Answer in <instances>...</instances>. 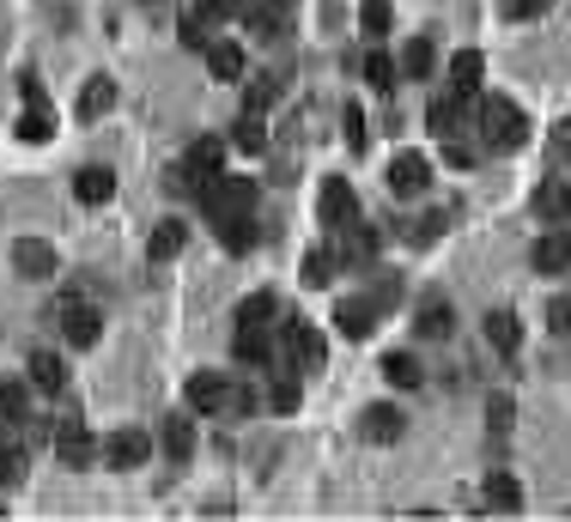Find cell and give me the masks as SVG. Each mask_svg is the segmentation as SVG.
<instances>
[{
    "label": "cell",
    "mask_w": 571,
    "mask_h": 522,
    "mask_svg": "<svg viewBox=\"0 0 571 522\" xmlns=\"http://www.w3.org/2000/svg\"><path fill=\"white\" fill-rule=\"evenodd\" d=\"M481 140L486 152H523V140H529V116H523L511 98H481Z\"/></svg>",
    "instance_id": "obj_1"
},
{
    "label": "cell",
    "mask_w": 571,
    "mask_h": 522,
    "mask_svg": "<svg viewBox=\"0 0 571 522\" xmlns=\"http://www.w3.org/2000/svg\"><path fill=\"white\" fill-rule=\"evenodd\" d=\"M256 195L261 189L249 183V177H220V183L201 189V207H208L213 225H225V219H249V213H256Z\"/></svg>",
    "instance_id": "obj_2"
},
{
    "label": "cell",
    "mask_w": 571,
    "mask_h": 522,
    "mask_svg": "<svg viewBox=\"0 0 571 522\" xmlns=\"http://www.w3.org/2000/svg\"><path fill=\"white\" fill-rule=\"evenodd\" d=\"M220 177H225V140L220 134H201V140L189 146V158H182L177 183H182V195H201V189L220 183Z\"/></svg>",
    "instance_id": "obj_3"
},
{
    "label": "cell",
    "mask_w": 571,
    "mask_h": 522,
    "mask_svg": "<svg viewBox=\"0 0 571 522\" xmlns=\"http://www.w3.org/2000/svg\"><path fill=\"white\" fill-rule=\"evenodd\" d=\"M316 219H323L328 231H352V225H359V195H352L347 177H328V183L316 189Z\"/></svg>",
    "instance_id": "obj_4"
},
{
    "label": "cell",
    "mask_w": 571,
    "mask_h": 522,
    "mask_svg": "<svg viewBox=\"0 0 571 522\" xmlns=\"http://www.w3.org/2000/svg\"><path fill=\"white\" fill-rule=\"evenodd\" d=\"M280 359H292L299 371H323V334H316V322H304V316H286V334H280Z\"/></svg>",
    "instance_id": "obj_5"
},
{
    "label": "cell",
    "mask_w": 571,
    "mask_h": 522,
    "mask_svg": "<svg viewBox=\"0 0 571 522\" xmlns=\"http://www.w3.org/2000/svg\"><path fill=\"white\" fill-rule=\"evenodd\" d=\"M182 395H189V413H225V407L237 401L225 371H195V377L182 383Z\"/></svg>",
    "instance_id": "obj_6"
},
{
    "label": "cell",
    "mask_w": 571,
    "mask_h": 522,
    "mask_svg": "<svg viewBox=\"0 0 571 522\" xmlns=\"http://www.w3.org/2000/svg\"><path fill=\"white\" fill-rule=\"evenodd\" d=\"M432 189V158L426 152H395L390 158V195L395 201H419Z\"/></svg>",
    "instance_id": "obj_7"
},
{
    "label": "cell",
    "mask_w": 571,
    "mask_h": 522,
    "mask_svg": "<svg viewBox=\"0 0 571 522\" xmlns=\"http://www.w3.org/2000/svg\"><path fill=\"white\" fill-rule=\"evenodd\" d=\"M383 322V304L371 298V292H359V298H340L335 304V328L347 340H371V328Z\"/></svg>",
    "instance_id": "obj_8"
},
{
    "label": "cell",
    "mask_w": 571,
    "mask_h": 522,
    "mask_svg": "<svg viewBox=\"0 0 571 522\" xmlns=\"http://www.w3.org/2000/svg\"><path fill=\"white\" fill-rule=\"evenodd\" d=\"M153 456V438H146L141 425H122V431H110V444H104V462L116 474H128V468H141V462Z\"/></svg>",
    "instance_id": "obj_9"
},
{
    "label": "cell",
    "mask_w": 571,
    "mask_h": 522,
    "mask_svg": "<svg viewBox=\"0 0 571 522\" xmlns=\"http://www.w3.org/2000/svg\"><path fill=\"white\" fill-rule=\"evenodd\" d=\"M55 456H61V468H86L98 456V438L86 431V419H61L55 425Z\"/></svg>",
    "instance_id": "obj_10"
},
{
    "label": "cell",
    "mask_w": 571,
    "mask_h": 522,
    "mask_svg": "<svg viewBox=\"0 0 571 522\" xmlns=\"http://www.w3.org/2000/svg\"><path fill=\"white\" fill-rule=\"evenodd\" d=\"M98 334H104V316L91 310V304H79V298H67V310H61V340L67 347H98Z\"/></svg>",
    "instance_id": "obj_11"
},
{
    "label": "cell",
    "mask_w": 571,
    "mask_h": 522,
    "mask_svg": "<svg viewBox=\"0 0 571 522\" xmlns=\"http://www.w3.org/2000/svg\"><path fill=\"white\" fill-rule=\"evenodd\" d=\"M299 401H304L299 365H292V359H273V365H268V407L286 419V413H299Z\"/></svg>",
    "instance_id": "obj_12"
},
{
    "label": "cell",
    "mask_w": 571,
    "mask_h": 522,
    "mask_svg": "<svg viewBox=\"0 0 571 522\" xmlns=\"http://www.w3.org/2000/svg\"><path fill=\"white\" fill-rule=\"evenodd\" d=\"M535 274H571V231L547 225V237H535Z\"/></svg>",
    "instance_id": "obj_13"
},
{
    "label": "cell",
    "mask_w": 571,
    "mask_h": 522,
    "mask_svg": "<svg viewBox=\"0 0 571 522\" xmlns=\"http://www.w3.org/2000/svg\"><path fill=\"white\" fill-rule=\"evenodd\" d=\"M273 322H280V304H273V292H249V298L232 310V328H237V334H268Z\"/></svg>",
    "instance_id": "obj_14"
},
{
    "label": "cell",
    "mask_w": 571,
    "mask_h": 522,
    "mask_svg": "<svg viewBox=\"0 0 571 522\" xmlns=\"http://www.w3.org/2000/svg\"><path fill=\"white\" fill-rule=\"evenodd\" d=\"M110 110H116V79L91 73L86 86H79V98H74V116L79 122H98V116H110Z\"/></svg>",
    "instance_id": "obj_15"
},
{
    "label": "cell",
    "mask_w": 571,
    "mask_h": 522,
    "mask_svg": "<svg viewBox=\"0 0 571 522\" xmlns=\"http://www.w3.org/2000/svg\"><path fill=\"white\" fill-rule=\"evenodd\" d=\"M359 431H365V438H371V444H395V438H402V431H407V419H402V407L377 401V407H365Z\"/></svg>",
    "instance_id": "obj_16"
},
{
    "label": "cell",
    "mask_w": 571,
    "mask_h": 522,
    "mask_svg": "<svg viewBox=\"0 0 571 522\" xmlns=\"http://www.w3.org/2000/svg\"><path fill=\"white\" fill-rule=\"evenodd\" d=\"M13 268L25 280H49L55 274V249L43 243V237H19V243H13Z\"/></svg>",
    "instance_id": "obj_17"
},
{
    "label": "cell",
    "mask_w": 571,
    "mask_h": 522,
    "mask_svg": "<svg viewBox=\"0 0 571 522\" xmlns=\"http://www.w3.org/2000/svg\"><path fill=\"white\" fill-rule=\"evenodd\" d=\"M201 61H208V73H213V79H244L249 55H244V43H232V37H213Z\"/></svg>",
    "instance_id": "obj_18"
},
{
    "label": "cell",
    "mask_w": 571,
    "mask_h": 522,
    "mask_svg": "<svg viewBox=\"0 0 571 522\" xmlns=\"http://www.w3.org/2000/svg\"><path fill=\"white\" fill-rule=\"evenodd\" d=\"M535 213H541L547 225H571V189L559 183V177H541V183H535Z\"/></svg>",
    "instance_id": "obj_19"
},
{
    "label": "cell",
    "mask_w": 571,
    "mask_h": 522,
    "mask_svg": "<svg viewBox=\"0 0 571 522\" xmlns=\"http://www.w3.org/2000/svg\"><path fill=\"white\" fill-rule=\"evenodd\" d=\"M158 431H165V438H158V450H165L170 462H189V456H195V419H189V413H170Z\"/></svg>",
    "instance_id": "obj_20"
},
{
    "label": "cell",
    "mask_w": 571,
    "mask_h": 522,
    "mask_svg": "<svg viewBox=\"0 0 571 522\" xmlns=\"http://www.w3.org/2000/svg\"><path fill=\"white\" fill-rule=\"evenodd\" d=\"M481 79H486V55H481V49H462V55L450 61V92L481 98Z\"/></svg>",
    "instance_id": "obj_21"
},
{
    "label": "cell",
    "mask_w": 571,
    "mask_h": 522,
    "mask_svg": "<svg viewBox=\"0 0 571 522\" xmlns=\"http://www.w3.org/2000/svg\"><path fill=\"white\" fill-rule=\"evenodd\" d=\"M74 195L86 201V207H104L110 195H116V170H104V164H86L74 177Z\"/></svg>",
    "instance_id": "obj_22"
},
{
    "label": "cell",
    "mask_w": 571,
    "mask_h": 522,
    "mask_svg": "<svg viewBox=\"0 0 571 522\" xmlns=\"http://www.w3.org/2000/svg\"><path fill=\"white\" fill-rule=\"evenodd\" d=\"M25 377L37 383L43 395H67V365H61V353H31Z\"/></svg>",
    "instance_id": "obj_23"
},
{
    "label": "cell",
    "mask_w": 571,
    "mask_h": 522,
    "mask_svg": "<svg viewBox=\"0 0 571 522\" xmlns=\"http://www.w3.org/2000/svg\"><path fill=\"white\" fill-rule=\"evenodd\" d=\"M517 340H523V322L511 310H493L486 316V347H493L499 359H517Z\"/></svg>",
    "instance_id": "obj_24"
},
{
    "label": "cell",
    "mask_w": 571,
    "mask_h": 522,
    "mask_svg": "<svg viewBox=\"0 0 571 522\" xmlns=\"http://www.w3.org/2000/svg\"><path fill=\"white\" fill-rule=\"evenodd\" d=\"M256 243H261L256 213H249V219H225V225H220V249H225V256H249Z\"/></svg>",
    "instance_id": "obj_25"
},
{
    "label": "cell",
    "mask_w": 571,
    "mask_h": 522,
    "mask_svg": "<svg viewBox=\"0 0 571 522\" xmlns=\"http://www.w3.org/2000/svg\"><path fill=\"white\" fill-rule=\"evenodd\" d=\"M25 474V438H13V425L0 419V486H19Z\"/></svg>",
    "instance_id": "obj_26"
},
{
    "label": "cell",
    "mask_w": 571,
    "mask_h": 522,
    "mask_svg": "<svg viewBox=\"0 0 571 522\" xmlns=\"http://www.w3.org/2000/svg\"><path fill=\"white\" fill-rule=\"evenodd\" d=\"M383 383H395V389H419V383H426V365H419L414 353H383Z\"/></svg>",
    "instance_id": "obj_27"
},
{
    "label": "cell",
    "mask_w": 571,
    "mask_h": 522,
    "mask_svg": "<svg viewBox=\"0 0 571 522\" xmlns=\"http://www.w3.org/2000/svg\"><path fill=\"white\" fill-rule=\"evenodd\" d=\"M414 328H419V340H450L456 334V310L450 304H419Z\"/></svg>",
    "instance_id": "obj_28"
},
{
    "label": "cell",
    "mask_w": 571,
    "mask_h": 522,
    "mask_svg": "<svg viewBox=\"0 0 571 522\" xmlns=\"http://www.w3.org/2000/svg\"><path fill=\"white\" fill-rule=\"evenodd\" d=\"M395 79H402V61H390V55L371 43V55H365V86H371V92H395Z\"/></svg>",
    "instance_id": "obj_29"
},
{
    "label": "cell",
    "mask_w": 571,
    "mask_h": 522,
    "mask_svg": "<svg viewBox=\"0 0 571 522\" xmlns=\"http://www.w3.org/2000/svg\"><path fill=\"white\" fill-rule=\"evenodd\" d=\"M182 243H189V231H182V219H158V225H153V243H146V256H153V261H170V256H177Z\"/></svg>",
    "instance_id": "obj_30"
},
{
    "label": "cell",
    "mask_w": 571,
    "mask_h": 522,
    "mask_svg": "<svg viewBox=\"0 0 571 522\" xmlns=\"http://www.w3.org/2000/svg\"><path fill=\"white\" fill-rule=\"evenodd\" d=\"M335 268H340V249H311V256H304V286H311V292H323L328 286V280H335Z\"/></svg>",
    "instance_id": "obj_31"
},
{
    "label": "cell",
    "mask_w": 571,
    "mask_h": 522,
    "mask_svg": "<svg viewBox=\"0 0 571 522\" xmlns=\"http://www.w3.org/2000/svg\"><path fill=\"white\" fill-rule=\"evenodd\" d=\"M19 140H25V146H43V140H49V134H55V116H49V104H25V116H19Z\"/></svg>",
    "instance_id": "obj_32"
},
{
    "label": "cell",
    "mask_w": 571,
    "mask_h": 522,
    "mask_svg": "<svg viewBox=\"0 0 571 522\" xmlns=\"http://www.w3.org/2000/svg\"><path fill=\"white\" fill-rule=\"evenodd\" d=\"M359 25H365V37H371V43H383V37H390V25H395V7H390V0H359Z\"/></svg>",
    "instance_id": "obj_33"
},
{
    "label": "cell",
    "mask_w": 571,
    "mask_h": 522,
    "mask_svg": "<svg viewBox=\"0 0 571 522\" xmlns=\"http://www.w3.org/2000/svg\"><path fill=\"white\" fill-rule=\"evenodd\" d=\"M486 504H493V510H517V504H523L517 474H505V468H493V474H486Z\"/></svg>",
    "instance_id": "obj_34"
},
{
    "label": "cell",
    "mask_w": 571,
    "mask_h": 522,
    "mask_svg": "<svg viewBox=\"0 0 571 522\" xmlns=\"http://www.w3.org/2000/svg\"><path fill=\"white\" fill-rule=\"evenodd\" d=\"M432 67H438V49H432V37H414L402 49V79H426Z\"/></svg>",
    "instance_id": "obj_35"
},
{
    "label": "cell",
    "mask_w": 571,
    "mask_h": 522,
    "mask_svg": "<svg viewBox=\"0 0 571 522\" xmlns=\"http://www.w3.org/2000/svg\"><path fill=\"white\" fill-rule=\"evenodd\" d=\"M249 31H256V37H280V31H286V7H273V0H249Z\"/></svg>",
    "instance_id": "obj_36"
},
{
    "label": "cell",
    "mask_w": 571,
    "mask_h": 522,
    "mask_svg": "<svg viewBox=\"0 0 571 522\" xmlns=\"http://www.w3.org/2000/svg\"><path fill=\"white\" fill-rule=\"evenodd\" d=\"M371 256H377V231L371 225H352V237L340 243V261H347V268H365Z\"/></svg>",
    "instance_id": "obj_37"
},
{
    "label": "cell",
    "mask_w": 571,
    "mask_h": 522,
    "mask_svg": "<svg viewBox=\"0 0 571 522\" xmlns=\"http://www.w3.org/2000/svg\"><path fill=\"white\" fill-rule=\"evenodd\" d=\"M340 128H347V152H352V158L371 152V128H365V110H359V104L340 110Z\"/></svg>",
    "instance_id": "obj_38"
},
{
    "label": "cell",
    "mask_w": 571,
    "mask_h": 522,
    "mask_svg": "<svg viewBox=\"0 0 571 522\" xmlns=\"http://www.w3.org/2000/svg\"><path fill=\"white\" fill-rule=\"evenodd\" d=\"M25 413H31L25 383H0V419H7V425H25Z\"/></svg>",
    "instance_id": "obj_39"
},
{
    "label": "cell",
    "mask_w": 571,
    "mask_h": 522,
    "mask_svg": "<svg viewBox=\"0 0 571 522\" xmlns=\"http://www.w3.org/2000/svg\"><path fill=\"white\" fill-rule=\"evenodd\" d=\"M232 146H237V152H268V128H261L256 110H249V116L232 128Z\"/></svg>",
    "instance_id": "obj_40"
},
{
    "label": "cell",
    "mask_w": 571,
    "mask_h": 522,
    "mask_svg": "<svg viewBox=\"0 0 571 522\" xmlns=\"http://www.w3.org/2000/svg\"><path fill=\"white\" fill-rule=\"evenodd\" d=\"M444 164H450V170H474V164H481V146H474V134H456V140H444Z\"/></svg>",
    "instance_id": "obj_41"
},
{
    "label": "cell",
    "mask_w": 571,
    "mask_h": 522,
    "mask_svg": "<svg viewBox=\"0 0 571 522\" xmlns=\"http://www.w3.org/2000/svg\"><path fill=\"white\" fill-rule=\"evenodd\" d=\"M195 13L208 19V25H225V19L249 13V0H195Z\"/></svg>",
    "instance_id": "obj_42"
},
{
    "label": "cell",
    "mask_w": 571,
    "mask_h": 522,
    "mask_svg": "<svg viewBox=\"0 0 571 522\" xmlns=\"http://www.w3.org/2000/svg\"><path fill=\"white\" fill-rule=\"evenodd\" d=\"M547 328H553V334H571V292H559V298L547 304Z\"/></svg>",
    "instance_id": "obj_43"
},
{
    "label": "cell",
    "mask_w": 571,
    "mask_h": 522,
    "mask_svg": "<svg viewBox=\"0 0 571 522\" xmlns=\"http://www.w3.org/2000/svg\"><path fill=\"white\" fill-rule=\"evenodd\" d=\"M273 98H280V92H273V73H261L256 86H249V110H256V116H261V110H268Z\"/></svg>",
    "instance_id": "obj_44"
},
{
    "label": "cell",
    "mask_w": 571,
    "mask_h": 522,
    "mask_svg": "<svg viewBox=\"0 0 571 522\" xmlns=\"http://www.w3.org/2000/svg\"><path fill=\"white\" fill-rule=\"evenodd\" d=\"M553 0H505V19H541Z\"/></svg>",
    "instance_id": "obj_45"
},
{
    "label": "cell",
    "mask_w": 571,
    "mask_h": 522,
    "mask_svg": "<svg viewBox=\"0 0 571 522\" xmlns=\"http://www.w3.org/2000/svg\"><path fill=\"white\" fill-rule=\"evenodd\" d=\"M371 298L383 304V310H390V304L402 298V280H395V274H383V280H377V292H371Z\"/></svg>",
    "instance_id": "obj_46"
},
{
    "label": "cell",
    "mask_w": 571,
    "mask_h": 522,
    "mask_svg": "<svg viewBox=\"0 0 571 522\" xmlns=\"http://www.w3.org/2000/svg\"><path fill=\"white\" fill-rule=\"evenodd\" d=\"M511 438V401H493V444Z\"/></svg>",
    "instance_id": "obj_47"
},
{
    "label": "cell",
    "mask_w": 571,
    "mask_h": 522,
    "mask_svg": "<svg viewBox=\"0 0 571 522\" xmlns=\"http://www.w3.org/2000/svg\"><path fill=\"white\" fill-rule=\"evenodd\" d=\"M19 92H25V104H49V98H43V79H37V73H19Z\"/></svg>",
    "instance_id": "obj_48"
},
{
    "label": "cell",
    "mask_w": 571,
    "mask_h": 522,
    "mask_svg": "<svg viewBox=\"0 0 571 522\" xmlns=\"http://www.w3.org/2000/svg\"><path fill=\"white\" fill-rule=\"evenodd\" d=\"M553 140H559V146H566V152H571V128H566V122H559V128H553Z\"/></svg>",
    "instance_id": "obj_49"
},
{
    "label": "cell",
    "mask_w": 571,
    "mask_h": 522,
    "mask_svg": "<svg viewBox=\"0 0 571 522\" xmlns=\"http://www.w3.org/2000/svg\"><path fill=\"white\" fill-rule=\"evenodd\" d=\"M273 7H286V13H292V0H273Z\"/></svg>",
    "instance_id": "obj_50"
},
{
    "label": "cell",
    "mask_w": 571,
    "mask_h": 522,
    "mask_svg": "<svg viewBox=\"0 0 571 522\" xmlns=\"http://www.w3.org/2000/svg\"><path fill=\"white\" fill-rule=\"evenodd\" d=\"M0 510H7V504H0Z\"/></svg>",
    "instance_id": "obj_51"
}]
</instances>
